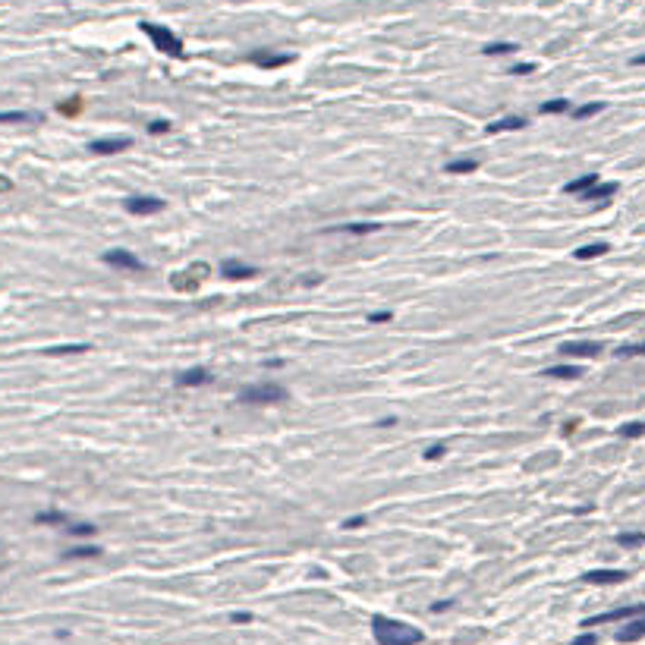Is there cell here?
I'll return each mask as SVG.
<instances>
[{
  "label": "cell",
  "mask_w": 645,
  "mask_h": 645,
  "mask_svg": "<svg viewBox=\"0 0 645 645\" xmlns=\"http://www.w3.org/2000/svg\"><path fill=\"white\" fill-rule=\"evenodd\" d=\"M371 633H375V642L378 645H419L425 639V633L413 623L403 620H391L384 614L371 617Z\"/></svg>",
  "instance_id": "6da1fadb"
},
{
  "label": "cell",
  "mask_w": 645,
  "mask_h": 645,
  "mask_svg": "<svg viewBox=\"0 0 645 645\" xmlns=\"http://www.w3.org/2000/svg\"><path fill=\"white\" fill-rule=\"evenodd\" d=\"M289 393L287 387L274 384V381H265V384H252L239 391V400L249 403V406H271V403H283Z\"/></svg>",
  "instance_id": "7a4b0ae2"
},
{
  "label": "cell",
  "mask_w": 645,
  "mask_h": 645,
  "mask_svg": "<svg viewBox=\"0 0 645 645\" xmlns=\"http://www.w3.org/2000/svg\"><path fill=\"white\" fill-rule=\"evenodd\" d=\"M145 35L155 41V47L161 54H167V57H177V60H183L186 57V47H183V41H179L177 35H173L171 29H164V25H157V23H142L139 25Z\"/></svg>",
  "instance_id": "3957f363"
},
{
  "label": "cell",
  "mask_w": 645,
  "mask_h": 645,
  "mask_svg": "<svg viewBox=\"0 0 645 645\" xmlns=\"http://www.w3.org/2000/svg\"><path fill=\"white\" fill-rule=\"evenodd\" d=\"M205 277H208V265L205 261H195V265H189L179 274H171V287L179 289V293H193V289H199V283Z\"/></svg>",
  "instance_id": "277c9868"
},
{
  "label": "cell",
  "mask_w": 645,
  "mask_h": 645,
  "mask_svg": "<svg viewBox=\"0 0 645 645\" xmlns=\"http://www.w3.org/2000/svg\"><path fill=\"white\" fill-rule=\"evenodd\" d=\"M104 265L111 267H120V271H142V259L135 252H129V249H111V252H104Z\"/></svg>",
  "instance_id": "5b68a950"
},
{
  "label": "cell",
  "mask_w": 645,
  "mask_h": 645,
  "mask_svg": "<svg viewBox=\"0 0 645 645\" xmlns=\"http://www.w3.org/2000/svg\"><path fill=\"white\" fill-rule=\"evenodd\" d=\"M123 208L129 215H157V211H164V199H157V195H129L123 201Z\"/></svg>",
  "instance_id": "8992f818"
},
{
  "label": "cell",
  "mask_w": 645,
  "mask_h": 645,
  "mask_svg": "<svg viewBox=\"0 0 645 645\" xmlns=\"http://www.w3.org/2000/svg\"><path fill=\"white\" fill-rule=\"evenodd\" d=\"M630 573L626 570H589L582 573V582L589 586H617V582H626Z\"/></svg>",
  "instance_id": "52a82bcc"
},
{
  "label": "cell",
  "mask_w": 645,
  "mask_h": 645,
  "mask_svg": "<svg viewBox=\"0 0 645 645\" xmlns=\"http://www.w3.org/2000/svg\"><path fill=\"white\" fill-rule=\"evenodd\" d=\"M645 614V604H630V608H617V611H608V614H598V617H589L586 626H598V623H614V620H633V617Z\"/></svg>",
  "instance_id": "ba28073f"
},
{
  "label": "cell",
  "mask_w": 645,
  "mask_h": 645,
  "mask_svg": "<svg viewBox=\"0 0 645 645\" xmlns=\"http://www.w3.org/2000/svg\"><path fill=\"white\" fill-rule=\"evenodd\" d=\"M560 353H564V356H570V359H595V356H601V343H595V340L564 343V347H560Z\"/></svg>",
  "instance_id": "9c48e42d"
},
{
  "label": "cell",
  "mask_w": 645,
  "mask_h": 645,
  "mask_svg": "<svg viewBox=\"0 0 645 645\" xmlns=\"http://www.w3.org/2000/svg\"><path fill=\"white\" fill-rule=\"evenodd\" d=\"M249 60H252L255 67H261V69H277V67H287V63H293V54H271V51H252V54H249Z\"/></svg>",
  "instance_id": "30bf717a"
},
{
  "label": "cell",
  "mask_w": 645,
  "mask_h": 645,
  "mask_svg": "<svg viewBox=\"0 0 645 645\" xmlns=\"http://www.w3.org/2000/svg\"><path fill=\"white\" fill-rule=\"evenodd\" d=\"M129 145H133L129 135H117V139H95L89 149L95 151V155H120V151H127Z\"/></svg>",
  "instance_id": "8fae6325"
},
{
  "label": "cell",
  "mask_w": 645,
  "mask_h": 645,
  "mask_svg": "<svg viewBox=\"0 0 645 645\" xmlns=\"http://www.w3.org/2000/svg\"><path fill=\"white\" fill-rule=\"evenodd\" d=\"M215 381V375L208 369H189V371H179L177 375V384L179 387H205Z\"/></svg>",
  "instance_id": "7c38bea8"
},
{
  "label": "cell",
  "mask_w": 645,
  "mask_h": 645,
  "mask_svg": "<svg viewBox=\"0 0 645 645\" xmlns=\"http://www.w3.org/2000/svg\"><path fill=\"white\" fill-rule=\"evenodd\" d=\"M221 271H223V277H230V281H249V277L259 274L252 265H243V261H237V259H227L221 265Z\"/></svg>",
  "instance_id": "4fadbf2b"
},
{
  "label": "cell",
  "mask_w": 645,
  "mask_h": 645,
  "mask_svg": "<svg viewBox=\"0 0 645 645\" xmlns=\"http://www.w3.org/2000/svg\"><path fill=\"white\" fill-rule=\"evenodd\" d=\"M642 636H645V614H639L617 633V642H639Z\"/></svg>",
  "instance_id": "5bb4252c"
},
{
  "label": "cell",
  "mask_w": 645,
  "mask_h": 645,
  "mask_svg": "<svg viewBox=\"0 0 645 645\" xmlns=\"http://www.w3.org/2000/svg\"><path fill=\"white\" fill-rule=\"evenodd\" d=\"M595 183H601V177L598 173H586V177H576V179H570V183L564 186V193L567 195H586L589 189H592Z\"/></svg>",
  "instance_id": "9a60e30c"
},
{
  "label": "cell",
  "mask_w": 645,
  "mask_h": 645,
  "mask_svg": "<svg viewBox=\"0 0 645 645\" xmlns=\"http://www.w3.org/2000/svg\"><path fill=\"white\" fill-rule=\"evenodd\" d=\"M381 223L365 221V223H343V227H327V233H353V237H362V233H378Z\"/></svg>",
  "instance_id": "2e32d148"
},
{
  "label": "cell",
  "mask_w": 645,
  "mask_h": 645,
  "mask_svg": "<svg viewBox=\"0 0 645 645\" xmlns=\"http://www.w3.org/2000/svg\"><path fill=\"white\" fill-rule=\"evenodd\" d=\"M516 129H526V120H523V117H504V120H497V123H488V135L516 133Z\"/></svg>",
  "instance_id": "e0dca14e"
},
{
  "label": "cell",
  "mask_w": 645,
  "mask_h": 645,
  "mask_svg": "<svg viewBox=\"0 0 645 645\" xmlns=\"http://www.w3.org/2000/svg\"><path fill=\"white\" fill-rule=\"evenodd\" d=\"M611 245L608 243H589V245H579L576 249V261H592V259H601V255H608Z\"/></svg>",
  "instance_id": "ac0fdd59"
},
{
  "label": "cell",
  "mask_w": 645,
  "mask_h": 645,
  "mask_svg": "<svg viewBox=\"0 0 645 645\" xmlns=\"http://www.w3.org/2000/svg\"><path fill=\"white\" fill-rule=\"evenodd\" d=\"M41 120V113L35 111H0V123H35Z\"/></svg>",
  "instance_id": "d6986e66"
},
{
  "label": "cell",
  "mask_w": 645,
  "mask_h": 645,
  "mask_svg": "<svg viewBox=\"0 0 645 645\" xmlns=\"http://www.w3.org/2000/svg\"><path fill=\"white\" fill-rule=\"evenodd\" d=\"M614 193H617V183H595L592 189H589L586 195H579V199H586V201H601V199H611Z\"/></svg>",
  "instance_id": "ffe728a7"
},
{
  "label": "cell",
  "mask_w": 645,
  "mask_h": 645,
  "mask_svg": "<svg viewBox=\"0 0 645 645\" xmlns=\"http://www.w3.org/2000/svg\"><path fill=\"white\" fill-rule=\"evenodd\" d=\"M548 378H564V381H576L579 375H582V369L579 365H551L548 371H545Z\"/></svg>",
  "instance_id": "44dd1931"
},
{
  "label": "cell",
  "mask_w": 645,
  "mask_h": 645,
  "mask_svg": "<svg viewBox=\"0 0 645 645\" xmlns=\"http://www.w3.org/2000/svg\"><path fill=\"white\" fill-rule=\"evenodd\" d=\"M89 343H63V347H47L45 356H73V353H85Z\"/></svg>",
  "instance_id": "7402d4cb"
},
{
  "label": "cell",
  "mask_w": 645,
  "mask_h": 645,
  "mask_svg": "<svg viewBox=\"0 0 645 645\" xmlns=\"http://www.w3.org/2000/svg\"><path fill=\"white\" fill-rule=\"evenodd\" d=\"M444 171H447V173H472V171H479V161H475V157H460V161H447Z\"/></svg>",
  "instance_id": "603a6c76"
},
{
  "label": "cell",
  "mask_w": 645,
  "mask_h": 645,
  "mask_svg": "<svg viewBox=\"0 0 645 645\" xmlns=\"http://www.w3.org/2000/svg\"><path fill=\"white\" fill-rule=\"evenodd\" d=\"M67 560H91V557H101V548H95V545H82V548H73L67 551Z\"/></svg>",
  "instance_id": "cb8c5ba5"
},
{
  "label": "cell",
  "mask_w": 645,
  "mask_h": 645,
  "mask_svg": "<svg viewBox=\"0 0 645 645\" xmlns=\"http://www.w3.org/2000/svg\"><path fill=\"white\" fill-rule=\"evenodd\" d=\"M513 51H516V45H510V41H494V45L482 47L485 57H504V54H513Z\"/></svg>",
  "instance_id": "d4e9b609"
},
{
  "label": "cell",
  "mask_w": 645,
  "mask_h": 645,
  "mask_svg": "<svg viewBox=\"0 0 645 645\" xmlns=\"http://www.w3.org/2000/svg\"><path fill=\"white\" fill-rule=\"evenodd\" d=\"M601 111H604V104L601 101H589V104H582V107L573 111V120H589V117H595V113H601Z\"/></svg>",
  "instance_id": "484cf974"
},
{
  "label": "cell",
  "mask_w": 645,
  "mask_h": 645,
  "mask_svg": "<svg viewBox=\"0 0 645 645\" xmlns=\"http://www.w3.org/2000/svg\"><path fill=\"white\" fill-rule=\"evenodd\" d=\"M617 545L620 548H639V545H645V532H620L617 535Z\"/></svg>",
  "instance_id": "4316f807"
},
{
  "label": "cell",
  "mask_w": 645,
  "mask_h": 645,
  "mask_svg": "<svg viewBox=\"0 0 645 645\" xmlns=\"http://www.w3.org/2000/svg\"><path fill=\"white\" fill-rule=\"evenodd\" d=\"M35 523H41V526H60V523H67V516L60 510H47V513H35Z\"/></svg>",
  "instance_id": "83f0119b"
},
{
  "label": "cell",
  "mask_w": 645,
  "mask_h": 645,
  "mask_svg": "<svg viewBox=\"0 0 645 645\" xmlns=\"http://www.w3.org/2000/svg\"><path fill=\"white\" fill-rule=\"evenodd\" d=\"M538 111L542 113H564V111H570V101H567V98H554V101H545Z\"/></svg>",
  "instance_id": "f1b7e54d"
},
{
  "label": "cell",
  "mask_w": 645,
  "mask_h": 645,
  "mask_svg": "<svg viewBox=\"0 0 645 645\" xmlns=\"http://www.w3.org/2000/svg\"><path fill=\"white\" fill-rule=\"evenodd\" d=\"M67 532H69V535H79V538H85V535H95L98 526H95V523H69Z\"/></svg>",
  "instance_id": "f546056e"
},
{
  "label": "cell",
  "mask_w": 645,
  "mask_h": 645,
  "mask_svg": "<svg viewBox=\"0 0 645 645\" xmlns=\"http://www.w3.org/2000/svg\"><path fill=\"white\" fill-rule=\"evenodd\" d=\"M645 435V422H630L620 428V438H642Z\"/></svg>",
  "instance_id": "4dcf8cb0"
},
{
  "label": "cell",
  "mask_w": 645,
  "mask_h": 645,
  "mask_svg": "<svg viewBox=\"0 0 645 645\" xmlns=\"http://www.w3.org/2000/svg\"><path fill=\"white\" fill-rule=\"evenodd\" d=\"M620 359H633V356H645V343H633V347H620L617 349Z\"/></svg>",
  "instance_id": "1f68e13d"
},
{
  "label": "cell",
  "mask_w": 645,
  "mask_h": 645,
  "mask_svg": "<svg viewBox=\"0 0 645 645\" xmlns=\"http://www.w3.org/2000/svg\"><path fill=\"white\" fill-rule=\"evenodd\" d=\"M171 120H151V123H149V133L151 135H164V133H171Z\"/></svg>",
  "instance_id": "d6a6232c"
},
{
  "label": "cell",
  "mask_w": 645,
  "mask_h": 645,
  "mask_svg": "<svg viewBox=\"0 0 645 645\" xmlns=\"http://www.w3.org/2000/svg\"><path fill=\"white\" fill-rule=\"evenodd\" d=\"M444 453H447L444 444H435V447H428V450H425V460H441Z\"/></svg>",
  "instance_id": "836d02e7"
},
{
  "label": "cell",
  "mask_w": 645,
  "mask_h": 645,
  "mask_svg": "<svg viewBox=\"0 0 645 645\" xmlns=\"http://www.w3.org/2000/svg\"><path fill=\"white\" fill-rule=\"evenodd\" d=\"M510 73L513 76H529V73H535V63H516V67H510Z\"/></svg>",
  "instance_id": "e575fe53"
},
{
  "label": "cell",
  "mask_w": 645,
  "mask_h": 645,
  "mask_svg": "<svg viewBox=\"0 0 645 645\" xmlns=\"http://www.w3.org/2000/svg\"><path fill=\"white\" fill-rule=\"evenodd\" d=\"M369 321L371 325H384V321H391V311H371Z\"/></svg>",
  "instance_id": "d590c367"
},
{
  "label": "cell",
  "mask_w": 645,
  "mask_h": 645,
  "mask_svg": "<svg viewBox=\"0 0 645 645\" xmlns=\"http://www.w3.org/2000/svg\"><path fill=\"white\" fill-rule=\"evenodd\" d=\"M79 107H82V101H63L60 104V113H79Z\"/></svg>",
  "instance_id": "8d00e7d4"
},
{
  "label": "cell",
  "mask_w": 645,
  "mask_h": 645,
  "mask_svg": "<svg viewBox=\"0 0 645 645\" xmlns=\"http://www.w3.org/2000/svg\"><path fill=\"white\" fill-rule=\"evenodd\" d=\"M595 642H598V639H595L592 633H582V636H579V639H573L570 645H595Z\"/></svg>",
  "instance_id": "74e56055"
},
{
  "label": "cell",
  "mask_w": 645,
  "mask_h": 645,
  "mask_svg": "<svg viewBox=\"0 0 645 645\" xmlns=\"http://www.w3.org/2000/svg\"><path fill=\"white\" fill-rule=\"evenodd\" d=\"M362 523H365V516H353V519H347V523H343V529H359Z\"/></svg>",
  "instance_id": "f35d334b"
},
{
  "label": "cell",
  "mask_w": 645,
  "mask_h": 645,
  "mask_svg": "<svg viewBox=\"0 0 645 645\" xmlns=\"http://www.w3.org/2000/svg\"><path fill=\"white\" fill-rule=\"evenodd\" d=\"M447 608H453V601H435V604H431L435 614H441V611H447Z\"/></svg>",
  "instance_id": "ab89813d"
},
{
  "label": "cell",
  "mask_w": 645,
  "mask_h": 645,
  "mask_svg": "<svg viewBox=\"0 0 645 645\" xmlns=\"http://www.w3.org/2000/svg\"><path fill=\"white\" fill-rule=\"evenodd\" d=\"M10 189H13V183L7 177H0V193H10Z\"/></svg>",
  "instance_id": "60d3db41"
},
{
  "label": "cell",
  "mask_w": 645,
  "mask_h": 645,
  "mask_svg": "<svg viewBox=\"0 0 645 645\" xmlns=\"http://www.w3.org/2000/svg\"><path fill=\"white\" fill-rule=\"evenodd\" d=\"M576 425H579V419H573V422H567V425H564V435H573V431H576Z\"/></svg>",
  "instance_id": "b9f144b4"
},
{
  "label": "cell",
  "mask_w": 645,
  "mask_h": 645,
  "mask_svg": "<svg viewBox=\"0 0 645 645\" xmlns=\"http://www.w3.org/2000/svg\"><path fill=\"white\" fill-rule=\"evenodd\" d=\"M249 620H252L249 614H233V623H249Z\"/></svg>",
  "instance_id": "7bdbcfd3"
},
{
  "label": "cell",
  "mask_w": 645,
  "mask_h": 645,
  "mask_svg": "<svg viewBox=\"0 0 645 645\" xmlns=\"http://www.w3.org/2000/svg\"><path fill=\"white\" fill-rule=\"evenodd\" d=\"M633 67H645V54H639V57H633Z\"/></svg>",
  "instance_id": "ee69618b"
},
{
  "label": "cell",
  "mask_w": 645,
  "mask_h": 645,
  "mask_svg": "<svg viewBox=\"0 0 645 645\" xmlns=\"http://www.w3.org/2000/svg\"><path fill=\"white\" fill-rule=\"evenodd\" d=\"M233 3H239V0H233Z\"/></svg>",
  "instance_id": "f6af8a7d"
}]
</instances>
